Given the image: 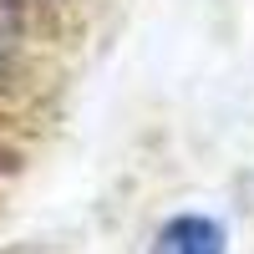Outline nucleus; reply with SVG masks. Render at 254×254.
<instances>
[{
  "label": "nucleus",
  "instance_id": "f257e3e1",
  "mask_svg": "<svg viewBox=\"0 0 254 254\" xmlns=\"http://www.w3.org/2000/svg\"><path fill=\"white\" fill-rule=\"evenodd\" d=\"M153 254H224V229L203 214H178L158 229Z\"/></svg>",
  "mask_w": 254,
  "mask_h": 254
},
{
  "label": "nucleus",
  "instance_id": "f03ea898",
  "mask_svg": "<svg viewBox=\"0 0 254 254\" xmlns=\"http://www.w3.org/2000/svg\"><path fill=\"white\" fill-rule=\"evenodd\" d=\"M15 31H20V15H15V0H0V61L15 51Z\"/></svg>",
  "mask_w": 254,
  "mask_h": 254
}]
</instances>
